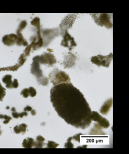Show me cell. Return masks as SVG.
Here are the masks:
<instances>
[{
  "label": "cell",
  "mask_w": 129,
  "mask_h": 154,
  "mask_svg": "<svg viewBox=\"0 0 129 154\" xmlns=\"http://www.w3.org/2000/svg\"><path fill=\"white\" fill-rule=\"evenodd\" d=\"M92 120L98 122L101 127L107 129L109 127V122L105 118L101 116L97 112H92Z\"/></svg>",
  "instance_id": "obj_7"
},
{
  "label": "cell",
  "mask_w": 129,
  "mask_h": 154,
  "mask_svg": "<svg viewBox=\"0 0 129 154\" xmlns=\"http://www.w3.org/2000/svg\"><path fill=\"white\" fill-rule=\"evenodd\" d=\"M17 42L16 44L18 46H28V43L27 41L25 40V39L24 38L22 34L21 33H17Z\"/></svg>",
  "instance_id": "obj_10"
},
{
  "label": "cell",
  "mask_w": 129,
  "mask_h": 154,
  "mask_svg": "<svg viewBox=\"0 0 129 154\" xmlns=\"http://www.w3.org/2000/svg\"><path fill=\"white\" fill-rule=\"evenodd\" d=\"M29 91L30 95L31 97H34L36 95V91L33 87H30L29 88Z\"/></svg>",
  "instance_id": "obj_23"
},
{
  "label": "cell",
  "mask_w": 129,
  "mask_h": 154,
  "mask_svg": "<svg viewBox=\"0 0 129 154\" xmlns=\"http://www.w3.org/2000/svg\"><path fill=\"white\" fill-rule=\"evenodd\" d=\"M27 23L26 21L24 20L21 21L17 29V33H21L22 31H23L27 26Z\"/></svg>",
  "instance_id": "obj_16"
},
{
  "label": "cell",
  "mask_w": 129,
  "mask_h": 154,
  "mask_svg": "<svg viewBox=\"0 0 129 154\" xmlns=\"http://www.w3.org/2000/svg\"><path fill=\"white\" fill-rule=\"evenodd\" d=\"M39 62L41 64L52 65L56 63V59L52 54L45 53L40 56H39Z\"/></svg>",
  "instance_id": "obj_8"
},
{
  "label": "cell",
  "mask_w": 129,
  "mask_h": 154,
  "mask_svg": "<svg viewBox=\"0 0 129 154\" xmlns=\"http://www.w3.org/2000/svg\"><path fill=\"white\" fill-rule=\"evenodd\" d=\"M36 141L39 142H44L45 141V138H43L42 136H39L36 138Z\"/></svg>",
  "instance_id": "obj_25"
},
{
  "label": "cell",
  "mask_w": 129,
  "mask_h": 154,
  "mask_svg": "<svg viewBox=\"0 0 129 154\" xmlns=\"http://www.w3.org/2000/svg\"><path fill=\"white\" fill-rule=\"evenodd\" d=\"M112 59V54L107 56L98 55L93 56L91 58V62L97 66H103L108 67Z\"/></svg>",
  "instance_id": "obj_5"
},
{
  "label": "cell",
  "mask_w": 129,
  "mask_h": 154,
  "mask_svg": "<svg viewBox=\"0 0 129 154\" xmlns=\"http://www.w3.org/2000/svg\"><path fill=\"white\" fill-rule=\"evenodd\" d=\"M59 145L52 141H49L47 144V148H56Z\"/></svg>",
  "instance_id": "obj_18"
},
{
  "label": "cell",
  "mask_w": 129,
  "mask_h": 154,
  "mask_svg": "<svg viewBox=\"0 0 129 154\" xmlns=\"http://www.w3.org/2000/svg\"><path fill=\"white\" fill-rule=\"evenodd\" d=\"M32 46H33V44H32V43H31L30 45H28V46H27L26 48H25V50L24 51V54L25 55V56H28V55H29L31 49L32 48Z\"/></svg>",
  "instance_id": "obj_21"
},
{
  "label": "cell",
  "mask_w": 129,
  "mask_h": 154,
  "mask_svg": "<svg viewBox=\"0 0 129 154\" xmlns=\"http://www.w3.org/2000/svg\"><path fill=\"white\" fill-rule=\"evenodd\" d=\"M72 138H73L70 137V138H69L68 139V142L66 143H65V147L66 148H74V145L71 142V140Z\"/></svg>",
  "instance_id": "obj_20"
},
{
  "label": "cell",
  "mask_w": 129,
  "mask_h": 154,
  "mask_svg": "<svg viewBox=\"0 0 129 154\" xmlns=\"http://www.w3.org/2000/svg\"><path fill=\"white\" fill-rule=\"evenodd\" d=\"M21 94L23 96L25 97V98H27L29 95H30L29 94V89L27 88H25L23 90H22Z\"/></svg>",
  "instance_id": "obj_22"
},
{
  "label": "cell",
  "mask_w": 129,
  "mask_h": 154,
  "mask_svg": "<svg viewBox=\"0 0 129 154\" xmlns=\"http://www.w3.org/2000/svg\"><path fill=\"white\" fill-rule=\"evenodd\" d=\"M12 76L11 75H6L2 79L3 82L6 84V86L7 88H13V81H12Z\"/></svg>",
  "instance_id": "obj_11"
},
{
  "label": "cell",
  "mask_w": 129,
  "mask_h": 154,
  "mask_svg": "<svg viewBox=\"0 0 129 154\" xmlns=\"http://www.w3.org/2000/svg\"><path fill=\"white\" fill-rule=\"evenodd\" d=\"M27 127V126L26 124H22L19 126H16V127H15L14 128V131L16 134H20L21 132L25 133Z\"/></svg>",
  "instance_id": "obj_14"
},
{
  "label": "cell",
  "mask_w": 129,
  "mask_h": 154,
  "mask_svg": "<svg viewBox=\"0 0 129 154\" xmlns=\"http://www.w3.org/2000/svg\"><path fill=\"white\" fill-rule=\"evenodd\" d=\"M33 63L31 66V73L35 75L40 84L46 85L48 84V79L42 76V72L39 68V56L34 57L33 59Z\"/></svg>",
  "instance_id": "obj_2"
},
{
  "label": "cell",
  "mask_w": 129,
  "mask_h": 154,
  "mask_svg": "<svg viewBox=\"0 0 129 154\" xmlns=\"http://www.w3.org/2000/svg\"><path fill=\"white\" fill-rule=\"evenodd\" d=\"M17 34H10L5 35L2 38V42L5 45L8 46H11L14 45L17 42Z\"/></svg>",
  "instance_id": "obj_9"
},
{
  "label": "cell",
  "mask_w": 129,
  "mask_h": 154,
  "mask_svg": "<svg viewBox=\"0 0 129 154\" xmlns=\"http://www.w3.org/2000/svg\"><path fill=\"white\" fill-rule=\"evenodd\" d=\"M51 100L58 115L68 124L83 130L90 126V106L83 94L72 83H62L52 88Z\"/></svg>",
  "instance_id": "obj_1"
},
{
  "label": "cell",
  "mask_w": 129,
  "mask_h": 154,
  "mask_svg": "<svg viewBox=\"0 0 129 154\" xmlns=\"http://www.w3.org/2000/svg\"><path fill=\"white\" fill-rule=\"evenodd\" d=\"M19 115H20V117H23L24 116H26L28 115V114L26 111H24V112H23L21 113H20L19 114Z\"/></svg>",
  "instance_id": "obj_27"
},
{
  "label": "cell",
  "mask_w": 129,
  "mask_h": 154,
  "mask_svg": "<svg viewBox=\"0 0 129 154\" xmlns=\"http://www.w3.org/2000/svg\"><path fill=\"white\" fill-rule=\"evenodd\" d=\"M112 99L107 100V102L103 105V106L102 107L101 112L103 115H106L108 111L109 110V109L112 106Z\"/></svg>",
  "instance_id": "obj_13"
},
{
  "label": "cell",
  "mask_w": 129,
  "mask_h": 154,
  "mask_svg": "<svg viewBox=\"0 0 129 154\" xmlns=\"http://www.w3.org/2000/svg\"><path fill=\"white\" fill-rule=\"evenodd\" d=\"M93 16L94 21L97 24L101 26H104L107 28L112 27V22L111 21V17L108 14H91Z\"/></svg>",
  "instance_id": "obj_4"
},
{
  "label": "cell",
  "mask_w": 129,
  "mask_h": 154,
  "mask_svg": "<svg viewBox=\"0 0 129 154\" xmlns=\"http://www.w3.org/2000/svg\"><path fill=\"white\" fill-rule=\"evenodd\" d=\"M0 119H5V121H3V123L4 124H7L12 119L11 117L7 115H0Z\"/></svg>",
  "instance_id": "obj_19"
},
{
  "label": "cell",
  "mask_w": 129,
  "mask_h": 154,
  "mask_svg": "<svg viewBox=\"0 0 129 154\" xmlns=\"http://www.w3.org/2000/svg\"><path fill=\"white\" fill-rule=\"evenodd\" d=\"M31 115L32 116H35L36 115V111H35V110H32L31 111Z\"/></svg>",
  "instance_id": "obj_30"
},
{
  "label": "cell",
  "mask_w": 129,
  "mask_h": 154,
  "mask_svg": "<svg viewBox=\"0 0 129 154\" xmlns=\"http://www.w3.org/2000/svg\"><path fill=\"white\" fill-rule=\"evenodd\" d=\"M31 24L32 26L37 29H40V19L39 17H35L34 18L33 20L31 22Z\"/></svg>",
  "instance_id": "obj_15"
},
{
  "label": "cell",
  "mask_w": 129,
  "mask_h": 154,
  "mask_svg": "<svg viewBox=\"0 0 129 154\" xmlns=\"http://www.w3.org/2000/svg\"><path fill=\"white\" fill-rule=\"evenodd\" d=\"M12 111H16V110H15V108H14V107H13V108H12Z\"/></svg>",
  "instance_id": "obj_31"
},
{
  "label": "cell",
  "mask_w": 129,
  "mask_h": 154,
  "mask_svg": "<svg viewBox=\"0 0 129 154\" xmlns=\"http://www.w3.org/2000/svg\"><path fill=\"white\" fill-rule=\"evenodd\" d=\"M34 141L32 138H28L24 140L23 147L25 148H31L34 147Z\"/></svg>",
  "instance_id": "obj_12"
},
{
  "label": "cell",
  "mask_w": 129,
  "mask_h": 154,
  "mask_svg": "<svg viewBox=\"0 0 129 154\" xmlns=\"http://www.w3.org/2000/svg\"><path fill=\"white\" fill-rule=\"evenodd\" d=\"M32 110V107H30V106H27L26 107L24 108V111H31Z\"/></svg>",
  "instance_id": "obj_29"
},
{
  "label": "cell",
  "mask_w": 129,
  "mask_h": 154,
  "mask_svg": "<svg viewBox=\"0 0 129 154\" xmlns=\"http://www.w3.org/2000/svg\"><path fill=\"white\" fill-rule=\"evenodd\" d=\"M80 135H81V134H78V135H76L74 136L73 138H75L76 141H78V142H80Z\"/></svg>",
  "instance_id": "obj_28"
},
{
  "label": "cell",
  "mask_w": 129,
  "mask_h": 154,
  "mask_svg": "<svg viewBox=\"0 0 129 154\" xmlns=\"http://www.w3.org/2000/svg\"><path fill=\"white\" fill-rule=\"evenodd\" d=\"M6 95V89L4 88L0 83V101H2Z\"/></svg>",
  "instance_id": "obj_17"
},
{
  "label": "cell",
  "mask_w": 129,
  "mask_h": 154,
  "mask_svg": "<svg viewBox=\"0 0 129 154\" xmlns=\"http://www.w3.org/2000/svg\"><path fill=\"white\" fill-rule=\"evenodd\" d=\"M12 115V116H13L14 118H16V119H17V118H18V117H20L19 114H18V113H17V112H15V111H13Z\"/></svg>",
  "instance_id": "obj_26"
},
{
  "label": "cell",
  "mask_w": 129,
  "mask_h": 154,
  "mask_svg": "<svg viewBox=\"0 0 129 154\" xmlns=\"http://www.w3.org/2000/svg\"><path fill=\"white\" fill-rule=\"evenodd\" d=\"M50 78L51 81L54 86L62 83H70V79L69 75L65 72L58 70L57 68L51 72Z\"/></svg>",
  "instance_id": "obj_3"
},
{
  "label": "cell",
  "mask_w": 129,
  "mask_h": 154,
  "mask_svg": "<svg viewBox=\"0 0 129 154\" xmlns=\"http://www.w3.org/2000/svg\"><path fill=\"white\" fill-rule=\"evenodd\" d=\"M18 83L17 79H14L13 82V88H17L18 87Z\"/></svg>",
  "instance_id": "obj_24"
},
{
  "label": "cell",
  "mask_w": 129,
  "mask_h": 154,
  "mask_svg": "<svg viewBox=\"0 0 129 154\" xmlns=\"http://www.w3.org/2000/svg\"><path fill=\"white\" fill-rule=\"evenodd\" d=\"M61 45L64 47L69 48L70 50L72 49V47L76 46L77 45L74 39L69 34L67 31H65L61 42Z\"/></svg>",
  "instance_id": "obj_6"
}]
</instances>
